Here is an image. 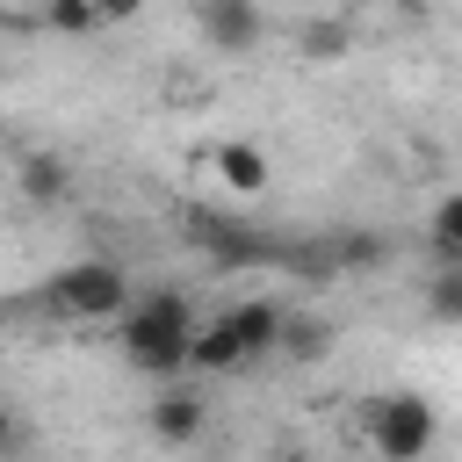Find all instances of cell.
I'll use <instances>...</instances> for the list:
<instances>
[{
    "label": "cell",
    "mask_w": 462,
    "mask_h": 462,
    "mask_svg": "<svg viewBox=\"0 0 462 462\" xmlns=\"http://www.w3.org/2000/svg\"><path fill=\"white\" fill-rule=\"evenodd\" d=\"M195 339H202V325H195L188 296H173V289L137 296V310L116 325L123 361H130L137 375H152V383H180V375L195 368Z\"/></svg>",
    "instance_id": "6da1fadb"
},
{
    "label": "cell",
    "mask_w": 462,
    "mask_h": 462,
    "mask_svg": "<svg viewBox=\"0 0 462 462\" xmlns=\"http://www.w3.org/2000/svg\"><path fill=\"white\" fill-rule=\"evenodd\" d=\"M361 440H368L375 462H426L433 440H440L433 397L426 390H375V397H361Z\"/></svg>",
    "instance_id": "7a4b0ae2"
},
{
    "label": "cell",
    "mask_w": 462,
    "mask_h": 462,
    "mask_svg": "<svg viewBox=\"0 0 462 462\" xmlns=\"http://www.w3.org/2000/svg\"><path fill=\"white\" fill-rule=\"evenodd\" d=\"M43 296H51V310L72 318V325H123V318L137 310V289H130V274H123L116 260H65V267L43 282Z\"/></svg>",
    "instance_id": "3957f363"
},
{
    "label": "cell",
    "mask_w": 462,
    "mask_h": 462,
    "mask_svg": "<svg viewBox=\"0 0 462 462\" xmlns=\"http://www.w3.org/2000/svg\"><path fill=\"white\" fill-rule=\"evenodd\" d=\"M144 426H152L159 448H195L202 426H209V397L195 383H159V397L144 404Z\"/></svg>",
    "instance_id": "277c9868"
},
{
    "label": "cell",
    "mask_w": 462,
    "mask_h": 462,
    "mask_svg": "<svg viewBox=\"0 0 462 462\" xmlns=\"http://www.w3.org/2000/svg\"><path fill=\"white\" fill-rule=\"evenodd\" d=\"M195 29L209 36V51L245 58V51L267 36V14H260L253 0H202V7H195Z\"/></svg>",
    "instance_id": "5b68a950"
},
{
    "label": "cell",
    "mask_w": 462,
    "mask_h": 462,
    "mask_svg": "<svg viewBox=\"0 0 462 462\" xmlns=\"http://www.w3.org/2000/svg\"><path fill=\"white\" fill-rule=\"evenodd\" d=\"M209 173H217V188H231V195H267L274 159H267V144H253V137H217V144H209Z\"/></svg>",
    "instance_id": "8992f818"
},
{
    "label": "cell",
    "mask_w": 462,
    "mask_h": 462,
    "mask_svg": "<svg viewBox=\"0 0 462 462\" xmlns=\"http://www.w3.org/2000/svg\"><path fill=\"white\" fill-rule=\"evenodd\" d=\"M224 325L238 332V346H245V361H260V354H282V332H289V310H282V303H267V296H238V303L224 310Z\"/></svg>",
    "instance_id": "52a82bcc"
},
{
    "label": "cell",
    "mask_w": 462,
    "mask_h": 462,
    "mask_svg": "<svg viewBox=\"0 0 462 462\" xmlns=\"http://www.w3.org/2000/svg\"><path fill=\"white\" fill-rule=\"evenodd\" d=\"M231 368H253V361H245L238 332H231L224 318H209V325H202V339H195V375H231Z\"/></svg>",
    "instance_id": "ba28073f"
},
{
    "label": "cell",
    "mask_w": 462,
    "mask_h": 462,
    "mask_svg": "<svg viewBox=\"0 0 462 462\" xmlns=\"http://www.w3.org/2000/svg\"><path fill=\"white\" fill-rule=\"evenodd\" d=\"M426 238H433V253H440L448 267H462V188L433 202V224H426Z\"/></svg>",
    "instance_id": "9c48e42d"
},
{
    "label": "cell",
    "mask_w": 462,
    "mask_h": 462,
    "mask_svg": "<svg viewBox=\"0 0 462 462\" xmlns=\"http://www.w3.org/2000/svg\"><path fill=\"white\" fill-rule=\"evenodd\" d=\"M325 339H332V325H325V318H303V310H289L282 354H296V361H318V354H325Z\"/></svg>",
    "instance_id": "30bf717a"
},
{
    "label": "cell",
    "mask_w": 462,
    "mask_h": 462,
    "mask_svg": "<svg viewBox=\"0 0 462 462\" xmlns=\"http://www.w3.org/2000/svg\"><path fill=\"white\" fill-rule=\"evenodd\" d=\"M43 22H51L58 36H94V29L108 22V7H79V0H58V7H43Z\"/></svg>",
    "instance_id": "8fae6325"
},
{
    "label": "cell",
    "mask_w": 462,
    "mask_h": 462,
    "mask_svg": "<svg viewBox=\"0 0 462 462\" xmlns=\"http://www.w3.org/2000/svg\"><path fill=\"white\" fill-rule=\"evenodd\" d=\"M426 310H433V318H448V325L462 318V267H440V274H433V289H426Z\"/></svg>",
    "instance_id": "7c38bea8"
},
{
    "label": "cell",
    "mask_w": 462,
    "mask_h": 462,
    "mask_svg": "<svg viewBox=\"0 0 462 462\" xmlns=\"http://www.w3.org/2000/svg\"><path fill=\"white\" fill-rule=\"evenodd\" d=\"M58 188H65V173H58L51 159H36V166H29V195H58Z\"/></svg>",
    "instance_id": "4fadbf2b"
},
{
    "label": "cell",
    "mask_w": 462,
    "mask_h": 462,
    "mask_svg": "<svg viewBox=\"0 0 462 462\" xmlns=\"http://www.w3.org/2000/svg\"><path fill=\"white\" fill-rule=\"evenodd\" d=\"M274 462H318V455H303V448H289V455H274Z\"/></svg>",
    "instance_id": "5bb4252c"
}]
</instances>
